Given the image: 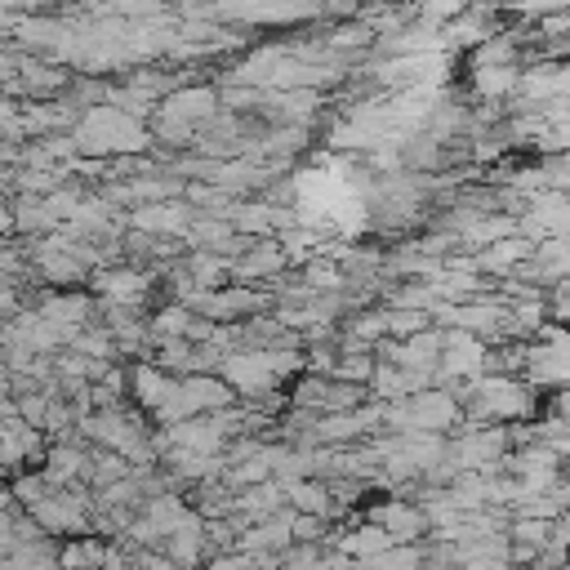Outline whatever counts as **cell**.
<instances>
[{"label": "cell", "instance_id": "3", "mask_svg": "<svg viewBox=\"0 0 570 570\" xmlns=\"http://www.w3.org/2000/svg\"><path fill=\"white\" fill-rule=\"evenodd\" d=\"M71 142L85 156H129V151H142L151 138H147V129H142L138 116L120 111L116 102H98V107H89L76 120Z\"/></svg>", "mask_w": 570, "mask_h": 570}, {"label": "cell", "instance_id": "16", "mask_svg": "<svg viewBox=\"0 0 570 570\" xmlns=\"http://www.w3.org/2000/svg\"><path fill=\"white\" fill-rule=\"evenodd\" d=\"M285 499H289V508H294V512H307V517H325V521L338 512V503H334V490H330L325 481H316V476L289 481V485H285Z\"/></svg>", "mask_w": 570, "mask_h": 570}, {"label": "cell", "instance_id": "4", "mask_svg": "<svg viewBox=\"0 0 570 570\" xmlns=\"http://www.w3.org/2000/svg\"><path fill=\"white\" fill-rule=\"evenodd\" d=\"M459 419H463L459 392L436 387V383L405 396V401L383 405V428H392V432H436V436H445V432H454Z\"/></svg>", "mask_w": 570, "mask_h": 570}, {"label": "cell", "instance_id": "12", "mask_svg": "<svg viewBox=\"0 0 570 570\" xmlns=\"http://www.w3.org/2000/svg\"><path fill=\"white\" fill-rule=\"evenodd\" d=\"M534 276V285H561L570 281V236H548V240H534V254L530 263L521 267Z\"/></svg>", "mask_w": 570, "mask_h": 570}, {"label": "cell", "instance_id": "1", "mask_svg": "<svg viewBox=\"0 0 570 570\" xmlns=\"http://www.w3.org/2000/svg\"><path fill=\"white\" fill-rule=\"evenodd\" d=\"M463 401V419L472 423H521L534 414V387L525 383V374H503V370H485L476 383H468L459 392Z\"/></svg>", "mask_w": 570, "mask_h": 570}, {"label": "cell", "instance_id": "19", "mask_svg": "<svg viewBox=\"0 0 570 570\" xmlns=\"http://www.w3.org/2000/svg\"><path fill=\"white\" fill-rule=\"evenodd\" d=\"M0 343H4V330H0Z\"/></svg>", "mask_w": 570, "mask_h": 570}, {"label": "cell", "instance_id": "6", "mask_svg": "<svg viewBox=\"0 0 570 570\" xmlns=\"http://www.w3.org/2000/svg\"><path fill=\"white\" fill-rule=\"evenodd\" d=\"M31 517H36V525H40L45 534L80 539V534L94 530V503H89L85 490H71V485H62V490H53L45 503H36Z\"/></svg>", "mask_w": 570, "mask_h": 570}, {"label": "cell", "instance_id": "10", "mask_svg": "<svg viewBox=\"0 0 570 570\" xmlns=\"http://www.w3.org/2000/svg\"><path fill=\"white\" fill-rule=\"evenodd\" d=\"M151 289V276L138 272V267H107L98 272V294L107 298V307H120V312H134Z\"/></svg>", "mask_w": 570, "mask_h": 570}, {"label": "cell", "instance_id": "15", "mask_svg": "<svg viewBox=\"0 0 570 570\" xmlns=\"http://www.w3.org/2000/svg\"><path fill=\"white\" fill-rule=\"evenodd\" d=\"M334 548H338L343 557H352V561H365V557H374V552L392 548V534H387L383 525H374L370 517H361V521H356L352 530H338Z\"/></svg>", "mask_w": 570, "mask_h": 570}, {"label": "cell", "instance_id": "9", "mask_svg": "<svg viewBox=\"0 0 570 570\" xmlns=\"http://www.w3.org/2000/svg\"><path fill=\"white\" fill-rule=\"evenodd\" d=\"M530 254H534V240L521 236V232H512V236H503V240L476 249V254H472V267H476V276H503V281H512V276L530 263Z\"/></svg>", "mask_w": 570, "mask_h": 570}, {"label": "cell", "instance_id": "7", "mask_svg": "<svg viewBox=\"0 0 570 570\" xmlns=\"http://www.w3.org/2000/svg\"><path fill=\"white\" fill-rule=\"evenodd\" d=\"M441 347H445V330H419L410 338H387L379 343V356L387 365H401V370H419V374H432L436 379V365H441Z\"/></svg>", "mask_w": 570, "mask_h": 570}, {"label": "cell", "instance_id": "13", "mask_svg": "<svg viewBox=\"0 0 570 570\" xmlns=\"http://www.w3.org/2000/svg\"><path fill=\"white\" fill-rule=\"evenodd\" d=\"M129 223H134V232H147V236H178V232L191 227V209L151 200V205H138Z\"/></svg>", "mask_w": 570, "mask_h": 570}, {"label": "cell", "instance_id": "18", "mask_svg": "<svg viewBox=\"0 0 570 570\" xmlns=\"http://www.w3.org/2000/svg\"><path fill=\"white\" fill-rule=\"evenodd\" d=\"M321 534H325V517L294 512V543H321Z\"/></svg>", "mask_w": 570, "mask_h": 570}, {"label": "cell", "instance_id": "11", "mask_svg": "<svg viewBox=\"0 0 570 570\" xmlns=\"http://www.w3.org/2000/svg\"><path fill=\"white\" fill-rule=\"evenodd\" d=\"M129 387H134V401L156 419V414L169 405V396H174V387H178V374H169V370L142 361V365L129 370Z\"/></svg>", "mask_w": 570, "mask_h": 570}, {"label": "cell", "instance_id": "14", "mask_svg": "<svg viewBox=\"0 0 570 570\" xmlns=\"http://www.w3.org/2000/svg\"><path fill=\"white\" fill-rule=\"evenodd\" d=\"M45 481L53 485V490H62V485H71V481H85L89 476V450H80V445H53V450H45Z\"/></svg>", "mask_w": 570, "mask_h": 570}, {"label": "cell", "instance_id": "17", "mask_svg": "<svg viewBox=\"0 0 570 570\" xmlns=\"http://www.w3.org/2000/svg\"><path fill=\"white\" fill-rule=\"evenodd\" d=\"M285 263H289V254H285L276 240H263V245H254L249 254H240V258L232 263V276H236V281H258V276H276Z\"/></svg>", "mask_w": 570, "mask_h": 570}, {"label": "cell", "instance_id": "2", "mask_svg": "<svg viewBox=\"0 0 570 570\" xmlns=\"http://www.w3.org/2000/svg\"><path fill=\"white\" fill-rule=\"evenodd\" d=\"M298 365H303V356L285 352V347H236L218 361V374L232 383L236 396H245L249 405H263Z\"/></svg>", "mask_w": 570, "mask_h": 570}, {"label": "cell", "instance_id": "8", "mask_svg": "<svg viewBox=\"0 0 570 570\" xmlns=\"http://www.w3.org/2000/svg\"><path fill=\"white\" fill-rule=\"evenodd\" d=\"M365 517H370L374 525H383V530L392 534V543H419L423 534H432L423 503H410V499H383V503H374Z\"/></svg>", "mask_w": 570, "mask_h": 570}, {"label": "cell", "instance_id": "5", "mask_svg": "<svg viewBox=\"0 0 570 570\" xmlns=\"http://www.w3.org/2000/svg\"><path fill=\"white\" fill-rule=\"evenodd\" d=\"M525 383L548 392H570V325H543L525 343Z\"/></svg>", "mask_w": 570, "mask_h": 570}]
</instances>
